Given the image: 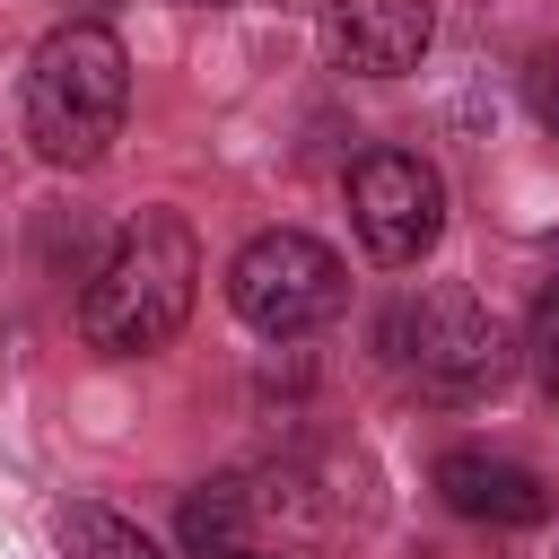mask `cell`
<instances>
[{
    "label": "cell",
    "instance_id": "5",
    "mask_svg": "<svg viewBox=\"0 0 559 559\" xmlns=\"http://www.w3.org/2000/svg\"><path fill=\"white\" fill-rule=\"evenodd\" d=\"M349 227L384 271H411L445 236V175L419 148H367L349 166Z\"/></svg>",
    "mask_w": 559,
    "mask_h": 559
},
{
    "label": "cell",
    "instance_id": "11",
    "mask_svg": "<svg viewBox=\"0 0 559 559\" xmlns=\"http://www.w3.org/2000/svg\"><path fill=\"white\" fill-rule=\"evenodd\" d=\"M533 114L559 131V52H542V61H533Z\"/></svg>",
    "mask_w": 559,
    "mask_h": 559
},
{
    "label": "cell",
    "instance_id": "9",
    "mask_svg": "<svg viewBox=\"0 0 559 559\" xmlns=\"http://www.w3.org/2000/svg\"><path fill=\"white\" fill-rule=\"evenodd\" d=\"M52 542H61V559H166L131 515H114V507H96V498L61 507V515H52Z\"/></svg>",
    "mask_w": 559,
    "mask_h": 559
},
{
    "label": "cell",
    "instance_id": "8",
    "mask_svg": "<svg viewBox=\"0 0 559 559\" xmlns=\"http://www.w3.org/2000/svg\"><path fill=\"white\" fill-rule=\"evenodd\" d=\"M253 498H245V480H201L192 498H183V550L192 559H236V550H253Z\"/></svg>",
    "mask_w": 559,
    "mask_h": 559
},
{
    "label": "cell",
    "instance_id": "7",
    "mask_svg": "<svg viewBox=\"0 0 559 559\" xmlns=\"http://www.w3.org/2000/svg\"><path fill=\"white\" fill-rule=\"evenodd\" d=\"M437 498L463 524H489V533H524V524L550 515V480L533 463H507V454H480V445H463V454L437 463Z\"/></svg>",
    "mask_w": 559,
    "mask_h": 559
},
{
    "label": "cell",
    "instance_id": "12",
    "mask_svg": "<svg viewBox=\"0 0 559 559\" xmlns=\"http://www.w3.org/2000/svg\"><path fill=\"white\" fill-rule=\"evenodd\" d=\"M236 559H271V550H236Z\"/></svg>",
    "mask_w": 559,
    "mask_h": 559
},
{
    "label": "cell",
    "instance_id": "2",
    "mask_svg": "<svg viewBox=\"0 0 559 559\" xmlns=\"http://www.w3.org/2000/svg\"><path fill=\"white\" fill-rule=\"evenodd\" d=\"M131 114V52L114 26L70 17L26 61V140L44 166H96Z\"/></svg>",
    "mask_w": 559,
    "mask_h": 559
},
{
    "label": "cell",
    "instance_id": "1",
    "mask_svg": "<svg viewBox=\"0 0 559 559\" xmlns=\"http://www.w3.org/2000/svg\"><path fill=\"white\" fill-rule=\"evenodd\" d=\"M192 297H201V236H192V218L183 210H140L105 245V262H96V280L79 297V332L105 358H148V349H166L183 332Z\"/></svg>",
    "mask_w": 559,
    "mask_h": 559
},
{
    "label": "cell",
    "instance_id": "4",
    "mask_svg": "<svg viewBox=\"0 0 559 559\" xmlns=\"http://www.w3.org/2000/svg\"><path fill=\"white\" fill-rule=\"evenodd\" d=\"M384 358H393L419 393L463 402V393H480V384L498 376V323L480 314L472 288H419V297H402V306L384 314Z\"/></svg>",
    "mask_w": 559,
    "mask_h": 559
},
{
    "label": "cell",
    "instance_id": "6",
    "mask_svg": "<svg viewBox=\"0 0 559 559\" xmlns=\"http://www.w3.org/2000/svg\"><path fill=\"white\" fill-rule=\"evenodd\" d=\"M428 35H437V9H428V0H323V44H332V61L358 70V79H402V70H419Z\"/></svg>",
    "mask_w": 559,
    "mask_h": 559
},
{
    "label": "cell",
    "instance_id": "10",
    "mask_svg": "<svg viewBox=\"0 0 559 559\" xmlns=\"http://www.w3.org/2000/svg\"><path fill=\"white\" fill-rule=\"evenodd\" d=\"M533 358H542V376H550V393H559V280L533 297Z\"/></svg>",
    "mask_w": 559,
    "mask_h": 559
},
{
    "label": "cell",
    "instance_id": "3",
    "mask_svg": "<svg viewBox=\"0 0 559 559\" xmlns=\"http://www.w3.org/2000/svg\"><path fill=\"white\" fill-rule=\"evenodd\" d=\"M341 297H349V271H341V253H332L323 236H306V227H262V236H245L236 262H227V306H236L262 341H297V332L332 323Z\"/></svg>",
    "mask_w": 559,
    "mask_h": 559
}]
</instances>
